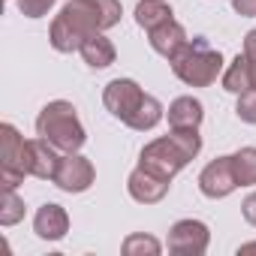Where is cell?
<instances>
[{
  "label": "cell",
  "instance_id": "cell-26",
  "mask_svg": "<svg viewBox=\"0 0 256 256\" xmlns=\"http://www.w3.org/2000/svg\"><path fill=\"white\" fill-rule=\"evenodd\" d=\"M238 253H256V241H250V244H241V247H238Z\"/></svg>",
  "mask_w": 256,
  "mask_h": 256
},
{
  "label": "cell",
  "instance_id": "cell-9",
  "mask_svg": "<svg viewBox=\"0 0 256 256\" xmlns=\"http://www.w3.org/2000/svg\"><path fill=\"white\" fill-rule=\"evenodd\" d=\"M199 190L208 196V199H226L229 193L238 190V178H235V166H232V157H217L211 160L202 175H199Z\"/></svg>",
  "mask_w": 256,
  "mask_h": 256
},
{
  "label": "cell",
  "instance_id": "cell-23",
  "mask_svg": "<svg viewBox=\"0 0 256 256\" xmlns=\"http://www.w3.org/2000/svg\"><path fill=\"white\" fill-rule=\"evenodd\" d=\"M244 54L250 60V76H253V90H256V30L244 36Z\"/></svg>",
  "mask_w": 256,
  "mask_h": 256
},
{
  "label": "cell",
  "instance_id": "cell-5",
  "mask_svg": "<svg viewBox=\"0 0 256 256\" xmlns=\"http://www.w3.org/2000/svg\"><path fill=\"white\" fill-rule=\"evenodd\" d=\"M169 64H172V72L190 88H208L223 72V54L205 36H193Z\"/></svg>",
  "mask_w": 256,
  "mask_h": 256
},
{
  "label": "cell",
  "instance_id": "cell-1",
  "mask_svg": "<svg viewBox=\"0 0 256 256\" xmlns=\"http://www.w3.org/2000/svg\"><path fill=\"white\" fill-rule=\"evenodd\" d=\"M120 0H70L60 16L52 22V48L72 54L90 34H106L120 22Z\"/></svg>",
  "mask_w": 256,
  "mask_h": 256
},
{
  "label": "cell",
  "instance_id": "cell-12",
  "mask_svg": "<svg viewBox=\"0 0 256 256\" xmlns=\"http://www.w3.org/2000/svg\"><path fill=\"white\" fill-rule=\"evenodd\" d=\"M148 42H151V48H154L157 54H163L166 60H172V58L190 42V36H187L184 24H178V22L172 18V22H166V24L148 30Z\"/></svg>",
  "mask_w": 256,
  "mask_h": 256
},
{
  "label": "cell",
  "instance_id": "cell-20",
  "mask_svg": "<svg viewBox=\"0 0 256 256\" xmlns=\"http://www.w3.org/2000/svg\"><path fill=\"white\" fill-rule=\"evenodd\" d=\"M160 250H163V244L154 238V235H145V232H136V235H130L124 241V253L126 256H160Z\"/></svg>",
  "mask_w": 256,
  "mask_h": 256
},
{
  "label": "cell",
  "instance_id": "cell-11",
  "mask_svg": "<svg viewBox=\"0 0 256 256\" xmlns=\"http://www.w3.org/2000/svg\"><path fill=\"white\" fill-rule=\"evenodd\" d=\"M58 166H60V151H58L54 145H48L42 136L28 142V169H30L34 178H40V181H54Z\"/></svg>",
  "mask_w": 256,
  "mask_h": 256
},
{
  "label": "cell",
  "instance_id": "cell-21",
  "mask_svg": "<svg viewBox=\"0 0 256 256\" xmlns=\"http://www.w3.org/2000/svg\"><path fill=\"white\" fill-rule=\"evenodd\" d=\"M16 4H18L22 16H28V18H42V16L52 12L54 0H16Z\"/></svg>",
  "mask_w": 256,
  "mask_h": 256
},
{
  "label": "cell",
  "instance_id": "cell-22",
  "mask_svg": "<svg viewBox=\"0 0 256 256\" xmlns=\"http://www.w3.org/2000/svg\"><path fill=\"white\" fill-rule=\"evenodd\" d=\"M235 114H238L244 124H256V90H247V94L238 96Z\"/></svg>",
  "mask_w": 256,
  "mask_h": 256
},
{
  "label": "cell",
  "instance_id": "cell-7",
  "mask_svg": "<svg viewBox=\"0 0 256 256\" xmlns=\"http://www.w3.org/2000/svg\"><path fill=\"white\" fill-rule=\"evenodd\" d=\"M211 244V232L202 220H178L169 229V253L175 256H202Z\"/></svg>",
  "mask_w": 256,
  "mask_h": 256
},
{
  "label": "cell",
  "instance_id": "cell-6",
  "mask_svg": "<svg viewBox=\"0 0 256 256\" xmlns=\"http://www.w3.org/2000/svg\"><path fill=\"white\" fill-rule=\"evenodd\" d=\"M28 175V142L12 124H4L0 126V184L4 190H16Z\"/></svg>",
  "mask_w": 256,
  "mask_h": 256
},
{
  "label": "cell",
  "instance_id": "cell-8",
  "mask_svg": "<svg viewBox=\"0 0 256 256\" xmlns=\"http://www.w3.org/2000/svg\"><path fill=\"white\" fill-rule=\"evenodd\" d=\"M94 163L82 154H64L60 157V166H58V175H54V184L64 190V193H84L94 187Z\"/></svg>",
  "mask_w": 256,
  "mask_h": 256
},
{
  "label": "cell",
  "instance_id": "cell-10",
  "mask_svg": "<svg viewBox=\"0 0 256 256\" xmlns=\"http://www.w3.org/2000/svg\"><path fill=\"white\" fill-rule=\"evenodd\" d=\"M169 187H172L169 178H160V175H154V172H148V169H142V166H139L130 178H126V190H130V196H133L136 202H142V205H157V202H163L166 193H169Z\"/></svg>",
  "mask_w": 256,
  "mask_h": 256
},
{
  "label": "cell",
  "instance_id": "cell-3",
  "mask_svg": "<svg viewBox=\"0 0 256 256\" xmlns=\"http://www.w3.org/2000/svg\"><path fill=\"white\" fill-rule=\"evenodd\" d=\"M202 151V136L199 130H172L163 139H154L151 145H145L139 166L160 175V178H175L190 160H196Z\"/></svg>",
  "mask_w": 256,
  "mask_h": 256
},
{
  "label": "cell",
  "instance_id": "cell-25",
  "mask_svg": "<svg viewBox=\"0 0 256 256\" xmlns=\"http://www.w3.org/2000/svg\"><path fill=\"white\" fill-rule=\"evenodd\" d=\"M241 214H244V220H247L250 226H256V193H250V196L244 199V205H241Z\"/></svg>",
  "mask_w": 256,
  "mask_h": 256
},
{
  "label": "cell",
  "instance_id": "cell-4",
  "mask_svg": "<svg viewBox=\"0 0 256 256\" xmlns=\"http://www.w3.org/2000/svg\"><path fill=\"white\" fill-rule=\"evenodd\" d=\"M36 136L54 145L60 154H78L88 142V133L78 120V112L66 100H52L36 118Z\"/></svg>",
  "mask_w": 256,
  "mask_h": 256
},
{
  "label": "cell",
  "instance_id": "cell-17",
  "mask_svg": "<svg viewBox=\"0 0 256 256\" xmlns=\"http://www.w3.org/2000/svg\"><path fill=\"white\" fill-rule=\"evenodd\" d=\"M136 22H139V28L154 30V28L172 22V6L166 4V0H142V4L136 6Z\"/></svg>",
  "mask_w": 256,
  "mask_h": 256
},
{
  "label": "cell",
  "instance_id": "cell-15",
  "mask_svg": "<svg viewBox=\"0 0 256 256\" xmlns=\"http://www.w3.org/2000/svg\"><path fill=\"white\" fill-rule=\"evenodd\" d=\"M78 54H82V60H84L90 70H106V66H112V64H114V58H118V52H114L112 40H106L102 34H90V36L82 42Z\"/></svg>",
  "mask_w": 256,
  "mask_h": 256
},
{
  "label": "cell",
  "instance_id": "cell-2",
  "mask_svg": "<svg viewBox=\"0 0 256 256\" xmlns=\"http://www.w3.org/2000/svg\"><path fill=\"white\" fill-rule=\"evenodd\" d=\"M102 102L118 120H124L130 130H139V133L154 130V126L163 120V102L157 96L145 94L133 78L108 82L106 90H102Z\"/></svg>",
  "mask_w": 256,
  "mask_h": 256
},
{
  "label": "cell",
  "instance_id": "cell-14",
  "mask_svg": "<svg viewBox=\"0 0 256 256\" xmlns=\"http://www.w3.org/2000/svg\"><path fill=\"white\" fill-rule=\"evenodd\" d=\"M202 118H205V108L193 96H178L169 106V126L172 130H199Z\"/></svg>",
  "mask_w": 256,
  "mask_h": 256
},
{
  "label": "cell",
  "instance_id": "cell-13",
  "mask_svg": "<svg viewBox=\"0 0 256 256\" xmlns=\"http://www.w3.org/2000/svg\"><path fill=\"white\" fill-rule=\"evenodd\" d=\"M34 232H36L42 241H60V238L70 232V214H66L60 205L48 202V205H42V208L36 211V217H34Z\"/></svg>",
  "mask_w": 256,
  "mask_h": 256
},
{
  "label": "cell",
  "instance_id": "cell-18",
  "mask_svg": "<svg viewBox=\"0 0 256 256\" xmlns=\"http://www.w3.org/2000/svg\"><path fill=\"white\" fill-rule=\"evenodd\" d=\"M232 166H235L238 187L256 184V148H241L238 154H232Z\"/></svg>",
  "mask_w": 256,
  "mask_h": 256
},
{
  "label": "cell",
  "instance_id": "cell-24",
  "mask_svg": "<svg viewBox=\"0 0 256 256\" xmlns=\"http://www.w3.org/2000/svg\"><path fill=\"white\" fill-rule=\"evenodd\" d=\"M232 10L241 18H253L256 16V0H232Z\"/></svg>",
  "mask_w": 256,
  "mask_h": 256
},
{
  "label": "cell",
  "instance_id": "cell-16",
  "mask_svg": "<svg viewBox=\"0 0 256 256\" xmlns=\"http://www.w3.org/2000/svg\"><path fill=\"white\" fill-rule=\"evenodd\" d=\"M223 90H229V94H235V96L253 90V76H250V60H247V54H238V58L226 66V72H223Z\"/></svg>",
  "mask_w": 256,
  "mask_h": 256
},
{
  "label": "cell",
  "instance_id": "cell-19",
  "mask_svg": "<svg viewBox=\"0 0 256 256\" xmlns=\"http://www.w3.org/2000/svg\"><path fill=\"white\" fill-rule=\"evenodd\" d=\"M24 220V202L18 199L16 190H4L0 199V226H16Z\"/></svg>",
  "mask_w": 256,
  "mask_h": 256
}]
</instances>
